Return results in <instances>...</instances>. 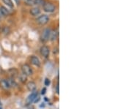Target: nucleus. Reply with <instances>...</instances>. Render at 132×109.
I'll return each mask as SVG.
<instances>
[{
	"instance_id": "nucleus-4",
	"label": "nucleus",
	"mask_w": 132,
	"mask_h": 109,
	"mask_svg": "<svg viewBox=\"0 0 132 109\" xmlns=\"http://www.w3.org/2000/svg\"><path fill=\"white\" fill-rule=\"evenodd\" d=\"M48 21H49V18L46 15H42L39 16L38 19H36V21L40 25L46 24L48 22Z\"/></svg>"
},
{
	"instance_id": "nucleus-8",
	"label": "nucleus",
	"mask_w": 132,
	"mask_h": 109,
	"mask_svg": "<svg viewBox=\"0 0 132 109\" xmlns=\"http://www.w3.org/2000/svg\"><path fill=\"white\" fill-rule=\"evenodd\" d=\"M30 62H31V63L33 65H35V66H40V59H38V57H35V56H32V57L30 58Z\"/></svg>"
},
{
	"instance_id": "nucleus-10",
	"label": "nucleus",
	"mask_w": 132,
	"mask_h": 109,
	"mask_svg": "<svg viewBox=\"0 0 132 109\" xmlns=\"http://www.w3.org/2000/svg\"><path fill=\"white\" fill-rule=\"evenodd\" d=\"M8 14H9L8 10L3 6L0 7V15H1V16L2 15V16H7V15H8Z\"/></svg>"
},
{
	"instance_id": "nucleus-17",
	"label": "nucleus",
	"mask_w": 132,
	"mask_h": 109,
	"mask_svg": "<svg viewBox=\"0 0 132 109\" xmlns=\"http://www.w3.org/2000/svg\"><path fill=\"white\" fill-rule=\"evenodd\" d=\"M46 88H43L42 89V91H41V94H42V95H45V94H46Z\"/></svg>"
},
{
	"instance_id": "nucleus-3",
	"label": "nucleus",
	"mask_w": 132,
	"mask_h": 109,
	"mask_svg": "<svg viewBox=\"0 0 132 109\" xmlns=\"http://www.w3.org/2000/svg\"><path fill=\"white\" fill-rule=\"evenodd\" d=\"M43 7L44 11L47 12V13H53L56 10V7L52 3H46L45 2V4L43 5Z\"/></svg>"
},
{
	"instance_id": "nucleus-1",
	"label": "nucleus",
	"mask_w": 132,
	"mask_h": 109,
	"mask_svg": "<svg viewBox=\"0 0 132 109\" xmlns=\"http://www.w3.org/2000/svg\"><path fill=\"white\" fill-rule=\"evenodd\" d=\"M21 71H22L23 74H24L25 76H27V77L32 76L33 74L32 69L31 68V67L29 66V65H27V64H24L21 66Z\"/></svg>"
},
{
	"instance_id": "nucleus-5",
	"label": "nucleus",
	"mask_w": 132,
	"mask_h": 109,
	"mask_svg": "<svg viewBox=\"0 0 132 109\" xmlns=\"http://www.w3.org/2000/svg\"><path fill=\"white\" fill-rule=\"evenodd\" d=\"M51 29H46L43 30V32L42 35H41V40L43 42H46L49 39V35H50V33H51Z\"/></svg>"
},
{
	"instance_id": "nucleus-15",
	"label": "nucleus",
	"mask_w": 132,
	"mask_h": 109,
	"mask_svg": "<svg viewBox=\"0 0 132 109\" xmlns=\"http://www.w3.org/2000/svg\"><path fill=\"white\" fill-rule=\"evenodd\" d=\"M45 4V0H35L34 5H43Z\"/></svg>"
},
{
	"instance_id": "nucleus-18",
	"label": "nucleus",
	"mask_w": 132,
	"mask_h": 109,
	"mask_svg": "<svg viewBox=\"0 0 132 109\" xmlns=\"http://www.w3.org/2000/svg\"><path fill=\"white\" fill-rule=\"evenodd\" d=\"M28 2H31V1H32V0H27Z\"/></svg>"
},
{
	"instance_id": "nucleus-16",
	"label": "nucleus",
	"mask_w": 132,
	"mask_h": 109,
	"mask_svg": "<svg viewBox=\"0 0 132 109\" xmlns=\"http://www.w3.org/2000/svg\"><path fill=\"white\" fill-rule=\"evenodd\" d=\"M50 84H51V81H50V79H48V78H46V80H45V85L48 86L50 85Z\"/></svg>"
},
{
	"instance_id": "nucleus-11",
	"label": "nucleus",
	"mask_w": 132,
	"mask_h": 109,
	"mask_svg": "<svg viewBox=\"0 0 132 109\" xmlns=\"http://www.w3.org/2000/svg\"><path fill=\"white\" fill-rule=\"evenodd\" d=\"M30 13L33 16H36L40 13V10L39 9L38 7H34L30 10Z\"/></svg>"
},
{
	"instance_id": "nucleus-6",
	"label": "nucleus",
	"mask_w": 132,
	"mask_h": 109,
	"mask_svg": "<svg viewBox=\"0 0 132 109\" xmlns=\"http://www.w3.org/2000/svg\"><path fill=\"white\" fill-rule=\"evenodd\" d=\"M40 54L42 55L43 57H45V58L48 57L49 53H50V50H49V48H48L47 46H42V47L40 48Z\"/></svg>"
},
{
	"instance_id": "nucleus-19",
	"label": "nucleus",
	"mask_w": 132,
	"mask_h": 109,
	"mask_svg": "<svg viewBox=\"0 0 132 109\" xmlns=\"http://www.w3.org/2000/svg\"><path fill=\"white\" fill-rule=\"evenodd\" d=\"M0 19H1V15H0Z\"/></svg>"
},
{
	"instance_id": "nucleus-20",
	"label": "nucleus",
	"mask_w": 132,
	"mask_h": 109,
	"mask_svg": "<svg viewBox=\"0 0 132 109\" xmlns=\"http://www.w3.org/2000/svg\"><path fill=\"white\" fill-rule=\"evenodd\" d=\"M0 109H1V108H0Z\"/></svg>"
},
{
	"instance_id": "nucleus-9",
	"label": "nucleus",
	"mask_w": 132,
	"mask_h": 109,
	"mask_svg": "<svg viewBox=\"0 0 132 109\" xmlns=\"http://www.w3.org/2000/svg\"><path fill=\"white\" fill-rule=\"evenodd\" d=\"M1 86L5 89H10L11 88L9 84V81H8L7 79H3L2 81H1Z\"/></svg>"
},
{
	"instance_id": "nucleus-2",
	"label": "nucleus",
	"mask_w": 132,
	"mask_h": 109,
	"mask_svg": "<svg viewBox=\"0 0 132 109\" xmlns=\"http://www.w3.org/2000/svg\"><path fill=\"white\" fill-rule=\"evenodd\" d=\"M38 97V93L37 91L32 92L30 95H29L28 97L26 99V103L27 105H30L31 103H32L33 102H35V100L37 99V97Z\"/></svg>"
},
{
	"instance_id": "nucleus-13",
	"label": "nucleus",
	"mask_w": 132,
	"mask_h": 109,
	"mask_svg": "<svg viewBox=\"0 0 132 109\" xmlns=\"http://www.w3.org/2000/svg\"><path fill=\"white\" fill-rule=\"evenodd\" d=\"M18 77H19V81H21V83H23V84L25 83V82L27 81V76H25L23 73L19 74V75H18Z\"/></svg>"
},
{
	"instance_id": "nucleus-14",
	"label": "nucleus",
	"mask_w": 132,
	"mask_h": 109,
	"mask_svg": "<svg viewBox=\"0 0 132 109\" xmlns=\"http://www.w3.org/2000/svg\"><path fill=\"white\" fill-rule=\"evenodd\" d=\"M3 2H4V3H5V5H7L10 8L13 7V4L12 0H3Z\"/></svg>"
},
{
	"instance_id": "nucleus-7",
	"label": "nucleus",
	"mask_w": 132,
	"mask_h": 109,
	"mask_svg": "<svg viewBox=\"0 0 132 109\" xmlns=\"http://www.w3.org/2000/svg\"><path fill=\"white\" fill-rule=\"evenodd\" d=\"M27 89H28L29 92H35L36 91V89H37V86H36V84L33 81H29L27 83Z\"/></svg>"
},
{
	"instance_id": "nucleus-12",
	"label": "nucleus",
	"mask_w": 132,
	"mask_h": 109,
	"mask_svg": "<svg viewBox=\"0 0 132 109\" xmlns=\"http://www.w3.org/2000/svg\"><path fill=\"white\" fill-rule=\"evenodd\" d=\"M57 33L55 32V31H51V33H50V35H49V39L51 41H54L56 40L57 38Z\"/></svg>"
}]
</instances>
